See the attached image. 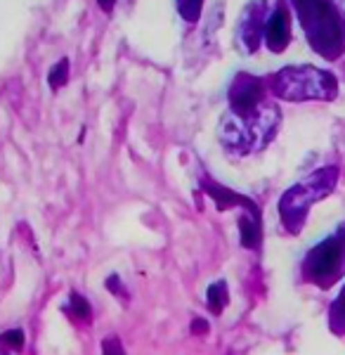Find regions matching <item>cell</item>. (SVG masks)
I'll use <instances>...</instances> for the list:
<instances>
[{
  "label": "cell",
  "instance_id": "9c48e42d",
  "mask_svg": "<svg viewBox=\"0 0 345 355\" xmlns=\"http://www.w3.org/2000/svg\"><path fill=\"white\" fill-rule=\"evenodd\" d=\"M105 3V8H112V0H102Z\"/></svg>",
  "mask_w": 345,
  "mask_h": 355
},
{
  "label": "cell",
  "instance_id": "277c9868",
  "mask_svg": "<svg viewBox=\"0 0 345 355\" xmlns=\"http://www.w3.org/2000/svg\"><path fill=\"white\" fill-rule=\"evenodd\" d=\"M265 41L272 50H281L289 41V15L284 8L274 10V15L265 24Z\"/></svg>",
  "mask_w": 345,
  "mask_h": 355
},
{
  "label": "cell",
  "instance_id": "8992f818",
  "mask_svg": "<svg viewBox=\"0 0 345 355\" xmlns=\"http://www.w3.org/2000/svg\"><path fill=\"white\" fill-rule=\"evenodd\" d=\"M57 76H60V85L64 83V78H67V62H64V67H62V71H60V64H57L53 69V73H50V81H53V88H57Z\"/></svg>",
  "mask_w": 345,
  "mask_h": 355
},
{
  "label": "cell",
  "instance_id": "5b68a950",
  "mask_svg": "<svg viewBox=\"0 0 345 355\" xmlns=\"http://www.w3.org/2000/svg\"><path fill=\"white\" fill-rule=\"evenodd\" d=\"M225 299H227V291H225V284H222V282L209 289V303H211V308L215 313L222 311V306H225Z\"/></svg>",
  "mask_w": 345,
  "mask_h": 355
},
{
  "label": "cell",
  "instance_id": "52a82bcc",
  "mask_svg": "<svg viewBox=\"0 0 345 355\" xmlns=\"http://www.w3.org/2000/svg\"><path fill=\"white\" fill-rule=\"evenodd\" d=\"M71 301H73V306H76V313L80 315V318H85V315H88V303L80 299V296H73Z\"/></svg>",
  "mask_w": 345,
  "mask_h": 355
},
{
  "label": "cell",
  "instance_id": "6da1fadb",
  "mask_svg": "<svg viewBox=\"0 0 345 355\" xmlns=\"http://www.w3.org/2000/svg\"><path fill=\"white\" fill-rule=\"evenodd\" d=\"M333 182H336V168H321L284 194V199H281V204H279V211H281V218H284V223L293 232L301 230L310 204L326 197V192L333 190Z\"/></svg>",
  "mask_w": 345,
  "mask_h": 355
},
{
  "label": "cell",
  "instance_id": "7a4b0ae2",
  "mask_svg": "<svg viewBox=\"0 0 345 355\" xmlns=\"http://www.w3.org/2000/svg\"><path fill=\"white\" fill-rule=\"evenodd\" d=\"M274 90L281 97H289L293 102L308 100V97H333L336 85H333V76L319 69L306 67V69H284L277 78H274Z\"/></svg>",
  "mask_w": 345,
  "mask_h": 355
},
{
  "label": "cell",
  "instance_id": "3957f363",
  "mask_svg": "<svg viewBox=\"0 0 345 355\" xmlns=\"http://www.w3.org/2000/svg\"><path fill=\"white\" fill-rule=\"evenodd\" d=\"M338 251H341V246H338L336 239H326L324 244H319L317 249L310 254V272H312V277L317 279H324L329 277L333 272V268L338 266Z\"/></svg>",
  "mask_w": 345,
  "mask_h": 355
},
{
  "label": "cell",
  "instance_id": "ba28073f",
  "mask_svg": "<svg viewBox=\"0 0 345 355\" xmlns=\"http://www.w3.org/2000/svg\"><path fill=\"white\" fill-rule=\"evenodd\" d=\"M116 343H118V341H114V339H112V341H107V343H105V353H107V355H123V353H121V346L116 348V353H114V346H116Z\"/></svg>",
  "mask_w": 345,
  "mask_h": 355
}]
</instances>
